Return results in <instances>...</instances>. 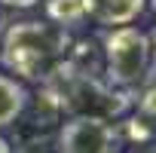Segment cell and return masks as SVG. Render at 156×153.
Segmentation results:
<instances>
[{"label":"cell","mask_w":156,"mask_h":153,"mask_svg":"<svg viewBox=\"0 0 156 153\" xmlns=\"http://www.w3.org/2000/svg\"><path fill=\"white\" fill-rule=\"evenodd\" d=\"M64 28L52 22H19L3 34L0 61L22 80H40L46 76L58 55L64 52Z\"/></svg>","instance_id":"1"},{"label":"cell","mask_w":156,"mask_h":153,"mask_svg":"<svg viewBox=\"0 0 156 153\" xmlns=\"http://www.w3.org/2000/svg\"><path fill=\"white\" fill-rule=\"evenodd\" d=\"M104 70L113 86H138L150 73V37L132 25L110 28L104 37Z\"/></svg>","instance_id":"2"},{"label":"cell","mask_w":156,"mask_h":153,"mask_svg":"<svg viewBox=\"0 0 156 153\" xmlns=\"http://www.w3.org/2000/svg\"><path fill=\"white\" fill-rule=\"evenodd\" d=\"M116 132L104 116L80 113L58 129V153H113Z\"/></svg>","instance_id":"3"},{"label":"cell","mask_w":156,"mask_h":153,"mask_svg":"<svg viewBox=\"0 0 156 153\" xmlns=\"http://www.w3.org/2000/svg\"><path fill=\"white\" fill-rule=\"evenodd\" d=\"M147 6V0H83L86 19L107 25V28H122L132 25Z\"/></svg>","instance_id":"4"},{"label":"cell","mask_w":156,"mask_h":153,"mask_svg":"<svg viewBox=\"0 0 156 153\" xmlns=\"http://www.w3.org/2000/svg\"><path fill=\"white\" fill-rule=\"evenodd\" d=\"M25 104H28V89L16 80V76L0 73V129L12 126L22 116Z\"/></svg>","instance_id":"5"},{"label":"cell","mask_w":156,"mask_h":153,"mask_svg":"<svg viewBox=\"0 0 156 153\" xmlns=\"http://www.w3.org/2000/svg\"><path fill=\"white\" fill-rule=\"evenodd\" d=\"M138 86H141V92H138V98H135V107H138V113H141L144 119L156 123V76L147 73Z\"/></svg>","instance_id":"6"},{"label":"cell","mask_w":156,"mask_h":153,"mask_svg":"<svg viewBox=\"0 0 156 153\" xmlns=\"http://www.w3.org/2000/svg\"><path fill=\"white\" fill-rule=\"evenodd\" d=\"M49 19H55L58 25H73L86 19L83 0H49Z\"/></svg>","instance_id":"7"},{"label":"cell","mask_w":156,"mask_h":153,"mask_svg":"<svg viewBox=\"0 0 156 153\" xmlns=\"http://www.w3.org/2000/svg\"><path fill=\"white\" fill-rule=\"evenodd\" d=\"M3 6H16V9H28V6H37L40 0H0Z\"/></svg>","instance_id":"8"},{"label":"cell","mask_w":156,"mask_h":153,"mask_svg":"<svg viewBox=\"0 0 156 153\" xmlns=\"http://www.w3.org/2000/svg\"><path fill=\"white\" fill-rule=\"evenodd\" d=\"M150 73L156 76V37L150 40Z\"/></svg>","instance_id":"9"},{"label":"cell","mask_w":156,"mask_h":153,"mask_svg":"<svg viewBox=\"0 0 156 153\" xmlns=\"http://www.w3.org/2000/svg\"><path fill=\"white\" fill-rule=\"evenodd\" d=\"M0 153H12V147H9V141L0 135Z\"/></svg>","instance_id":"10"},{"label":"cell","mask_w":156,"mask_h":153,"mask_svg":"<svg viewBox=\"0 0 156 153\" xmlns=\"http://www.w3.org/2000/svg\"><path fill=\"white\" fill-rule=\"evenodd\" d=\"M147 6L153 9V16H156V0H147Z\"/></svg>","instance_id":"11"},{"label":"cell","mask_w":156,"mask_h":153,"mask_svg":"<svg viewBox=\"0 0 156 153\" xmlns=\"http://www.w3.org/2000/svg\"><path fill=\"white\" fill-rule=\"evenodd\" d=\"M153 153H156V144H153Z\"/></svg>","instance_id":"12"}]
</instances>
